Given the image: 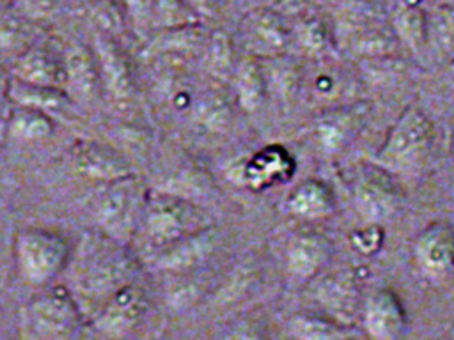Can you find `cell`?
I'll list each match as a JSON object with an SVG mask.
<instances>
[{"label": "cell", "mask_w": 454, "mask_h": 340, "mask_svg": "<svg viewBox=\"0 0 454 340\" xmlns=\"http://www.w3.org/2000/svg\"><path fill=\"white\" fill-rule=\"evenodd\" d=\"M149 189L133 174L105 182L96 200V221L101 232L129 243L140 223Z\"/></svg>", "instance_id": "obj_5"}, {"label": "cell", "mask_w": 454, "mask_h": 340, "mask_svg": "<svg viewBox=\"0 0 454 340\" xmlns=\"http://www.w3.org/2000/svg\"><path fill=\"white\" fill-rule=\"evenodd\" d=\"M151 2L153 0H124L128 11L137 19H149L151 18Z\"/></svg>", "instance_id": "obj_36"}, {"label": "cell", "mask_w": 454, "mask_h": 340, "mask_svg": "<svg viewBox=\"0 0 454 340\" xmlns=\"http://www.w3.org/2000/svg\"><path fill=\"white\" fill-rule=\"evenodd\" d=\"M294 166L293 156L284 147L268 145L245 161L241 179L252 189H266L289 181Z\"/></svg>", "instance_id": "obj_16"}, {"label": "cell", "mask_w": 454, "mask_h": 340, "mask_svg": "<svg viewBox=\"0 0 454 340\" xmlns=\"http://www.w3.org/2000/svg\"><path fill=\"white\" fill-rule=\"evenodd\" d=\"M255 278V267L252 264H243L236 269V273H232L225 283L222 285V289H218V294L215 296V303L216 305H227L232 303L234 299H238L254 282Z\"/></svg>", "instance_id": "obj_32"}, {"label": "cell", "mask_w": 454, "mask_h": 340, "mask_svg": "<svg viewBox=\"0 0 454 340\" xmlns=\"http://www.w3.org/2000/svg\"><path fill=\"white\" fill-rule=\"evenodd\" d=\"M67 239L46 228H23L14 237V260L20 274L30 283H48L67 266Z\"/></svg>", "instance_id": "obj_6"}, {"label": "cell", "mask_w": 454, "mask_h": 340, "mask_svg": "<svg viewBox=\"0 0 454 340\" xmlns=\"http://www.w3.org/2000/svg\"><path fill=\"white\" fill-rule=\"evenodd\" d=\"M351 239H353V246L360 253L371 255L380 250V246L383 243V230L380 228L378 223H367L364 228L356 230Z\"/></svg>", "instance_id": "obj_34"}, {"label": "cell", "mask_w": 454, "mask_h": 340, "mask_svg": "<svg viewBox=\"0 0 454 340\" xmlns=\"http://www.w3.org/2000/svg\"><path fill=\"white\" fill-rule=\"evenodd\" d=\"M11 5L25 19L41 21L57 12L60 0H11Z\"/></svg>", "instance_id": "obj_33"}, {"label": "cell", "mask_w": 454, "mask_h": 340, "mask_svg": "<svg viewBox=\"0 0 454 340\" xmlns=\"http://www.w3.org/2000/svg\"><path fill=\"white\" fill-rule=\"evenodd\" d=\"M5 92L16 104L46 112L51 117L62 112L66 113L71 104V97L64 92V89L34 85L18 78H11Z\"/></svg>", "instance_id": "obj_21"}, {"label": "cell", "mask_w": 454, "mask_h": 340, "mask_svg": "<svg viewBox=\"0 0 454 340\" xmlns=\"http://www.w3.org/2000/svg\"><path fill=\"white\" fill-rule=\"evenodd\" d=\"M204 71L213 80H227L232 76L236 58H234V46L231 37L223 30H215L207 34L204 48L200 51Z\"/></svg>", "instance_id": "obj_26"}, {"label": "cell", "mask_w": 454, "mask_h": 340, "mask_svg": "<svg viewBox=\"0 0 454 340\" xmlns=\"http://www.w3.org/2000/svg\"><path fill=\"white\" fill-rule=\"evenodd\" d=\"M312 298L328 313V317L351 324L360 315V289L351 271H337L328 274H317L312 278Z\"/></svg>", "instance_id": "obj_10"}, {"label": "cell", "mask_w": 454, "mask_h": 340, "mask_svg": "<svg viewBox=\"0 0 454 340\" xmlns=\"http://www.w3.org/2000/svg\"><path fill=\"white\" fill-rule=\"evenodd\" d=\"M353 200L358 216L365 223L388 220L399 204L397 188L390 179V172L381 166L360 172L353 184Z\"/></svg>", "instance_id": "obj_9"}, {"label": "cell", "mask_w": 454, "mask_h": 340, "mask_svg": "<svg viewBox=\"0 0 454 340\" xmlns=\"http://www.w3.org/2000/svg\"><path fill=\"white\" fill-rule=\"evenodd\" d=\"M362 328L365 335L392 340L403 335L406 328V312L399 298L388 289L374 290L360 310Z\"/></svg>", "instance_id": "obj_15"}, {"label": "cell", "mask_w": 454, "mask_h": 340, "mask_svg": "<svg viewBox=\"0 0 454 340\" xmlns=\"http://www.w3.org/2000/svg\"><path fill=\"white\" fill-rule=\"evenodd\" d=\"M82 328V306L66 287H53L20 310V336L28 340L73 338Z\"/></svg>", "instance_id": "obj_4"}, {"label": "cell", "mask_w": 454, "mask_h": 340, "mask_svg": "<svg viewBox=\"0 0 454 340\" xmlns=\"http://www.w3.org/2000/svg\"><path fill=\"white\" fill-rule=\"evenodd\" d=\"M426 42L442 53L454 51V5H442L427 16Z\"/></svg>", "instance_id": "obj_29"}, {"label": "cell", "mask_w": 454, "mask_h": 340, "mask_svg": "<svg viewBox=\"0 0 454 340\" xmlns=\"http://www.w3.org/2000/svg\"><path fill=\"white\" fill-rule=\"evenodd\" d=\"M291 42V30L284 16L270 7H255L239 23V46L245 55L268 58L286 53Z\"/></svg>", "instance_id": "obj_8"}, {"label": "cell", "mask_w": 454, "mask_h": 340, "mask_svg": "<svg viewBox=\"0 0 454 340\" xmlns=\"http://www.w3.org/2000/svg\"><path fill=\"white\" fill-rule=\"evenodd\" d=\"M417 267L429 280H445L454 273V228L436 221L426 227L413 244Z\"/></svg>", "instance_id": "obj_11"}, {"label": "cell", "mask_w": 454, "mask_h": 340, "mask_svg": "<svg viewBox=\"0 0 454 340\" xmlns=\"http://www.w3.org/2000/svg\"><path fill=\"white\" fill-rule=\"evenodd\" d=\"M433 140L434 131L429 117L422 110L410 106L390 128L374 161L390 174L411 175L426 166Z\"/></svg>", "instance_id": "obj_3"}, {"label": "cell", "mask_w": 454, "mask_h": 340, "mask_svg": "<svg viewBox=\"0 0 454 340\" xmlns=\"http://www.w3.org/2000/svg\"><path fill=\"white\" fill-rule=\"evenodd\" d=\"M259 60L264 74L266 97L271 96L280 103L291 101L300 89L298 64L293 58H289L286 53L268 57V58H259Z\"/></svg>", "instance_id": "obj_23"}, {"label": "cell", "mask_w": 454, "mask_h": 340, "mask_svg": "<svg viewBox=\"0 0 454 340\" xmlns=\"http://www.w3.org/2000/svg\"><path fill=\"white\" fill-rule=\"evenodd\" d=\"M183 4L193 12L195 18H215L218 11V0H183Z\"/></svg>", "instance_id": "obj_35"}, {"label": "cell", "mask_w": 454, "mask_h": 340, "mask_svg": "<svg viewBox=\"0 0 454 340\" xmlns=\"http://www.w3.org/2000/svg\"><path fill=\"white\" fill-rule=\"evenodd\" d=\"M94 55L98 62L99 80L114 97H128L133 90V76L129 62L114 37L106 34L96 35Z\"/></svg>", "instance_id": "obj_19"}, {"label": "cell", "mask_w": 454, "mask_h": 340, "mask_svg": "<svg viewBox=\"0 0 454 340\" xmlns=\"http://www.w3.org/2000/svg\"><path fill=\"white\" fill-rule=\"evenodd\" d=\"M364 117L365 104L362 103L342 104L325 112V115L317 119L314 128L317 145L328 154L340 151L356 135L364 122Z\"/></svg>", "instance_id": "obj_17"}, {"label": "cell", "mask_w": 454, "mask_h": 340, "mask_svg": "<svg viewBox=\"0 0 454 340\" xmlns=\"http://www.w3.org/2000/svg\"><path fill=\"white\" fill-rule=\"evenodd\" d=\"M195 120L207 131H220L229 122V106L218 94H209L195 104Z\"/></svg>", "instance_id": "obj_31"}, {"label": "cell", "mask_w": 454, "mask_h": 340, "mask_svg": "<svg viewBox=\"0 0 454 340\" xmlns=\"http://www.w3.org/2000/svg\"><path fill=\"white\" fill-rule=\"evenodd\" d=\"M213 225L206 209L188 197L149 191L133 241L140 250L158 255L167 246Z\"/></svg>", "instance_id": "obj_2"}, {"label": "cell", "mask_w": 454, "mask_h": 340, "mask_svg": "<svg viewBox=\"0 0 454 340\" xmlns=\"http://www.w3.org/2000/svg\"><path fill=\"white\" fill-rule=\"evenodd\" d=\"M71 161L80 175L101 184L131 175L128 159L119 151L99 142H76L71 149Z\"/></svg>", "instance_id": "obj_14"}, {"label": "cell", "mask_w": 454, "mask_h": 340, "mask_svg": "<svg viewBox=\"0 0 454 340\" xmlns=\"http://www.w3.org/2000/svg\"><path fill=\"white\" fill-rule=\"evenodd\" d=\"M9 4H11V0H0V12H2Z\"/></svg>", "instance_id": "obj_37"}, {"label": "cell", "mask_w": 454, "mask_h": 340, "mask_svg": "<svg viewBox=\"0 0 454 340\" xmlns=\"http://www.w3.org/2000/svg\"><path fill=\"white\" fill-rule=\"evenodd\" d=\"M287 335L293 338L301 340H328V338H348V336H362L364 333H358L351 329V326L342 324L328 315L319 313H298L291 317L287 322Z\"/></svg>", "instance_id": "obj_25"}, {"label": "cell", "mask_w": 454, "mask_h": 340, "mask_svg": "<svg viewBox=\"0 0 454 340\" xmlns=\"http://www.w3.org/2000/svg\"><path fill=\"white\" fill-rule=\"evenodd\" d=\"M135 260L124 243L105 232L87 234L74 257L73 283L83 299L106 301L121 287L131 283Z\"/></svg>", "instance_id": "obj_1"}, {"label": "cell", "mask_w": 454, "mask_h": 340, "mask_svg": "<svg viewBox=\"0 0 454 340\" xmlns=\"http://www.w3.org/2000/svg\"><path fill=\"white\" fill-rule=\"evenodd\" d=\"M12 78L34 85L64 89L67 83L66 53H60L43 42L30 44L16 57Z\"/></svg>", "instance_id": "obj_13"}, {"label": "cell", "mask_w": 454, "mask_h": 340, "mask_svg": "<svg viewBox=\"0 0 454 340\" xmlns=\"http://www.w3.org/2000/svg\"><path fill=\"white\" fill-rule=\"evenodd\" d=\"M231 78L234 83V96L239 106L247 112L257 110L266 99V85L261 60L250 55H243L236 62Z\"/></svg>", "instance_id": "obj_22"}, {"label": "cell", "mask_w": 454, "mask_h": 340, "mask_svg": "<svg viewBox=\"0 0 454 340\" xmlns=\"http://www.w3.org/2000/svg\"><path fill=\"white\" fill-rule=\"evenodd\" d=\"M147 312V298L142 287L133 282L112 294L90 321L89 328L94 336L119 338L129 335Z\"/></svg>", "instance_id": "obj_7"}, {"label": "cell", "mask_w": 454, "mask_h": 340, "mask_svg": "<svg viewBox=\"0 0 454 340\" xmlns=\"http://www.w3.org/2000/svg\"><path fill=\"white\" fill-rule=\"evenodd\" d=\"M218 244L220 232L215 225H209L161 250L154 257V266L167 273H190L206 264L215 255Z\"/></svg>", "instance_id": "obj_12"}, {"label": "cell", "mask_w": 454, "mask_h": 340, "mask_svg": "<svg viewBox=\"0 0 454 340\" xmlns=\"http://www.w3.org/2000/svg\"><path fill=\"white\" fill-rule=\"evenodd\" d=\"M332 257L330 239L317 232H301L294 236L286 251V267L289 274L300 280L317 276Z\"/></svg>", "instance_id": "obj_18"}, {"label": "cell", "mask_w": 454, "mask_h": 340, "mask_svg": "<svg viewBox=\"0 0 454 340\" xmlns=\"http://www.w3.org/2000/svg\"><path fill=\"white\" fill-rule=\"evenodd\" d=\"M291 41H294L296 46L310 57H319L330 46L326 27L312 18L303 19L296 25V30L291 32Z\"/></svg>", "instance_id": "obj_30"}, {"label": "cell", "mask_w": 454, "mask_h": 340, "mask_svg": "<svg viewBox=\"0 0 454 340\" xmlns=\"http://www.w3.org/2000/svg\"><path fill=\"white\" fill-rule=\"evenodd\" d=\"M66 87L82 97L92 96L101 83L96 55L85 46H73L66 51Z\"/></svg>", "instance_id": "obj_24"}, {"label": "cell", "mask_w": 454, "mask_h": 340, "mask_svg": "<svg viewBox=\"0 0 454 340\" xmlns=\"http://www.w3.org/2000/svg\"><path fill=\"white\" fill-rule=\"evenodd\" d=\"M333 207L335 200L332 189L316 179H309L298 184L287 200L289 212L305 221L323 220L333 212Z\"/></svg>", "instance_id": "obj_20"}, {"label": "cell", "mask_w": 454, "mask_h": 340, "mask_svg": "<svg viewBox=\"0 0 454 340\" xmlns=\"http://www.w3.org/2000/svg\"><path fill=\"white\" fill-rule=\"evenodd\" d=\"M7 128L14 138L35 142L53 133V117L46 112L18 104V108L9 115Z\"/></svg>", "instance_id": "obj_27"}, {"label": "cell", "mask_w": 454, "mask_h": 340, "mask_svg": "<svg viewBox=\"0 0 454 340\" xmlns=\"http://www.w3.org/2000/svg\"><path fill=\"white\" fill-rule=\"evenodd\" d=\"M426 21L427 14L417 4H403L394 16L392 30L397 39L411 48H419L426 42Z\"/></svg>", "instance_id": "obj_28"}]
</instances>
